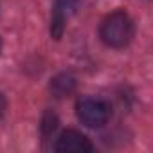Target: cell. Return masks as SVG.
I'll list each match as a JSON object with an SVG mask.
<instances>
[{
  "mask_svg": "<svg viewBox=\"0 0 153 153\" xmlns=\"http://www.w3.org/2000/svg\"><path fill=\"white\" fill-rule=\"evenodd\" d=\"M49 88H51V92H52L54 97H58V99L67 97L76 88V78H74L70 72H61V74L54 76V78L51 79Z\"/></svg>",
  "mask_w": 153,
  "mask_h": 153,
  "instance_id": "5b68a950",
  "label": "cell"
},
{
  "mask_svg": "<svg viewBox=\"0 0 153 153\" xmlns=\"http://www.w3.org/2000/svg\"><path fill=\"white\" fill-rule=\"evenodd\" d=\"M76 115L87 128H103L112 117V106L106 99L96 96H85L76 103Z\"/></svg>",
  "mask_w": 153,
  "mask_h": 153,
  "instance_id": "7a4b0ae2",
  "label": "cell"
},
{
  "mask_svg": "<svg viewBox=\"0 0 153 153\" xmlns=\"http://www.w3.org/2000/svg\"><path fill=\"white\" fill-rule=\"evenodd\" d=\"M54 149L58 153H92L96 148L85 133L78 130H63L56 139Z\"/></svg>",
  "mask_w": 153,
  "mask_h": 153,
  "instance_id": "3957f363",
  "label": "cell"
},
{
  "mask_svg": "<svg viewBox=\"0 0 153 153\" xmlns=\"http://www.w3.org/2000/svg\"><path fill=\"white\" fill-rule=\"evenodd\" d=\"M58 124H59V121H58L56 114H54V112H45V114H43V119H42V126H40V128H42V133H43L45 137L52 135V133L56 131Z\"/></svg>",
  "mask_w": 153,
  "mask_h": 153,
  "instance_id": "8992f818",
  "label": "cell"
},
{
  "mask_svg": "<svg viewBox=\"0 0 153 153\" xmlns=\"http://www.w3.org/2000/svg\"><path fill=\"white\" fill-rule=\"evenodd\" d=\"M0 49H2V42H0Z\"/></svg>",
  "mask_w": 153,
  "mask_h": 153,
  "instance_id": "ba28073f",
  "label": "cell"
},
{
  "mask_svg": "<svg viewBox=\"0 0 153 153\" xmlns=\"http://www.w3.org/2000/svg\"><path fill=\"white\" fill-rule=\"evenodd\" d=\"M133 36H135V24L131 16L123 9H117L106 15L99 25V38L110 49L128 47Z\"/></svg>",
  "mask_w": 153,
  "mask_h": 153,
  "instance_id": "6da1fadb",
  "label": "cell"
},
{
  "mask_svg": "<svg viewBox=\"0 0 153 153\" xmlns=\"http://www.w3.org/2000/svg\"><path fill=\"white\" fill-rule=\"evenodd\" d=\"M6 110H7V101H6L4 94L0 92V119H2V117L6 115Z\"/></svg>",
  "mask_w": 153,
  "mask_h": 153,
  "instance_id": "52a82bcc",
  "label": "cell"
},
{
  "mask_svg": "<svg viewBox=\"0 0 153 153\" xmlns=\"http://www.w3.org/2000/svg\"><path fill=\"white\" fill-rule=\"evenodd\" d=\"M79 4H81V0H54L52 18H51V34H52V38L59 40L63 36L67 20L76 13Z\"/></svg>",
  "mask_w": 153,
  "mask_h": 153,
  "instance_id": "277c9868",
  "label": "cell"
}]
</instances>
